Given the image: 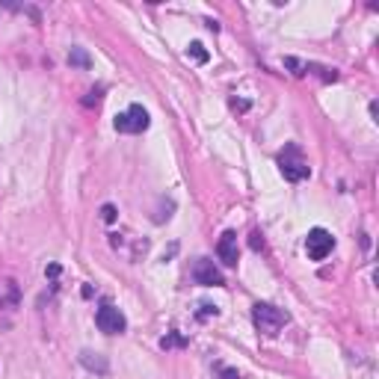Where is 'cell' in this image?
I'll return each instance as SVG.
<instances>
[{
	"mask_svg": "<svg viewBox=\"0 0 379 379\" xmlns=\"http://www.w3.org/2000/svg\"><path fill=\"white\" fill-rule=\"evenodd\" d=\"M279 169H282V175L290 181V184H299V181H306L308 178V160H306V155H302V148L299 145H294V143H287L282 151H279Z\"/></svg>",
	"mask_w": 379,
	"mask_h": 379,
	"instance_id": "cell-1",
	"label": "cell"
},
{
	"mask_svg": "<svg viewBox=\"0 0 379 379\" xmlns=\"http://www.w3.org/2000/svg\"><path fill=\"white\" fill-rule=\"evenodd\" d=\"M252 320H255V326H258L261 335L273 338V335H279V332L285 329V323H287L290 317H287V311L270 306V302H258V306L252 308Z\"/></svg>",
	"mask_w": 379,
	"mask_h": 379,
	"instance_id": "cell-2",
	"label": "cell"
},
{
	"mask_svg": "<svg viewBox=\"0 0 379 379\" xmlns=\"http://www.w3.org/2000/svg\"><path fill=\"white\" fill-rule=\"evenodd\" d=\"M113 124H116L119 134H143L148 124H151V119H148V113H145L140 104H131L124 113H119Z\"/></svg>",
	"mask_w": 379,
	"mask_h": 379,
	"instance_id": "cell-3",
	"label": "cell"
},
{
	"mask_svg": "<svg viewBox=\"0 0 379 379\" xmlns=\"http://www.w3.org/2000/svg\"><path fill=\"white\" fill-rule=\"evenodd\" d=\"M95 323H98V329L104 332V335H122L124 329H128V320H124V314H122L116 306H110V302H104V306L98 308Z\"/></svg>",
	"mask_w": 379,
	"mask_h": 379,
	"instance_id": "cell-4",
	"label": "cell"
},
{
	"mask_svg": "<svg viewBox=\"0 0 379 379\" xmlns=\"http://www.w3.org/2000/svg\"><path fill=\"white\" fill-rule=\"evenodd\" d=\"M332 249H335V237L326 231V229H311V231H308V237H306V252H308L311 261L329 258Z\"/></svg>",
	"mask_w": 379,
	"mask_h": 379,
	"instance_id": "cell-5",
	"label": "cell"
},
{
	"mask_svg": "<svg viewBox=\"0 0 379 379\" xmlns=\"http://www.w3.org/2000/svg\"><path fill=\"white\" fill-rule=\"evenodd\" d=\"M193 282L201 287H222L225 285V276L220 273V267L208 258H199L193 264Z\"/></svg>",
	"mask_w": 379,
	"mask_h": 379,
	"instance_id": "cell-6",
	"label": "cell"
},
{
	"mask_svg": "<svg viewBox=\"0 0 379 379\" xmlns=\"http://www.w3.org/2000/svg\"><path fill=\"white\" fill-rule=\"evenodd\" d=\"M217 255L225 267H237V258H240V249H237V234L234 231H225L217 243Z\"/></svg>",
	"mask_w": 379,
	"mask_h": 379,
	"instance_id": "cell-7",
	"label": "cell"
},
{
	"mask_svg": "<svg viewBox=\"0 0 379 379\" xmlns=\"http://www.w3.org/2000/svg\"><path fill=\"white\" fill-rule=\"evenodd\" d=\"M80 364H83V368H90V371H98V373H107L110 371L107 359L101 356V352H92V350H83L80 352Z\"/></svg>",
	"mask_w": 379,
	"mask_h": 379,
	"instance_id": "cell-8",
	"label": "cell"
},
{
	"mask_svg": "<svg viewBox=\"0 0 379 379\" xmlns=\"http://www.w3.org/2000/svg\"><path fill=\"white\" fill-rule=\"evenodd\" d=\"M69 62H71V66H78V69H90L92 66V59H90V54H86L83 48H71Z\"/></svg>",
	"mask_w": 379,
	"mask_h": 379,
	"instance_id": "cell-9",
	"label": "cell"
},
{
	"mask_svg": "<svg viewBox=\"0 0 379 379\" xmlns=\"http://www.w3.org/2000/svg\"><path fill=\"white\" fill-rule=\"evenodd\" d=\"M187 57H193L196 62H208V50H205V45H201V42H193L187 48Z\"/></svg>",
	"mask_w": 379,
	"mask_h": 379,
	"instance_id": "cell-10",
	"label": "cell"
},
{
	"mask_svg": "<svg viewBox=\"0 0 379 379\" xmlns=\"http://www.w3.org/2000/svg\"><path fill=\"white\" fill-rule=\"evenodd\" d=\"M184 344H187V341H184V335H178V332H172L169 338H163V341H160V347H163V350H169V347H184Z\"/></svg>",
	"mask_w": 379,
	"mask_h": 379,
	"instance_id": "cell-11",
	"label": "cell"
},
{
	"mask_svg": "<svg viewBox=\"0 0 379 379\" xmlns=\"http://www.w3.org/2000/svg\"><path fill=\"white\" fill-rule=\"evenodd\" d=\"M285 66H287V69H294V74H299V78L308 71L306 62H299V59H294V57H287V59H285Z\"/></svg>",
	"mask_w": 379,
	"mask_h": 379,
	"instance_id": "cell-12",
	"label": "cell"
},
{
	"mask_svg": "<svg viewBox=\"0 0 379 379\" xmlns=\"http://www.w3.org/2000/svg\"><path fill=\"white\" fill-rule=\"evenodd\" d=\"M101 220H104V222H116V208L104 205V208H101Z\"/></svg>",
	"mask_w": 379,
	"mask_h": 379,
	"instance_id": "cell-13",
	"label": "cell"
},
{
	"mask_svg": "<svg viewBox=\"0 0 379 379\" xmlns=\"http://www.w3.org/2000/svg\"><path fill=\"white\" fill-rule=\"evenodd\" d=\"M83 104H86V107H98V104H101V90H92L90 95L83 98Z\"/></svg>",
	"mask_w": 379,
	"mask_h": 379,
	"instance_id": "cell-14",
	"label": "cell"
},
{
	"mask_svg": "<svg viewBox=\"0 0 379 379\" xmlns=\"http://www.w3.org/2000/svg\"><path fill=\"white\" fill-rule=\"evenodd\" d=\"M210 314L217 317L220 308H217V306H208V302H205V306H201V311H199V317H210Z\"/></svg>",
	"mask_w": 379,
	"mask_h": 379,
	"instance_id": "cell-15",
	"label": "cell"
},
{
	"mask_svg": "<svg viewBox=\"0 0 379 379\" xmlns=\"http://www.w3.org/2000/svg\"><path fill=\"white\" fill-rule=\"evenodd\" d=\"M220 379H240V373L234 368H220Z\"/></svg>",
	"mask_w": 379,
	"mask_h": 379,
	"instance_id": "cell-16",
	"label": "cell"
}]
</instances>
